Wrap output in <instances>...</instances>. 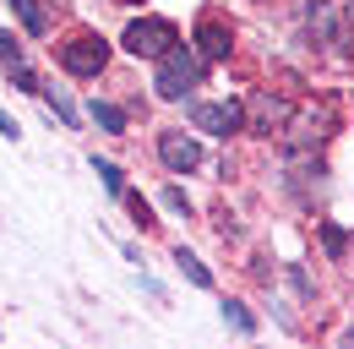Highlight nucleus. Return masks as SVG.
Masks as SVG:
<instances>
[{"label":"nucleus","mask_w":354,"mask_h":349,"mask_svg":"<svg viewBox=\"0 0 354 349\" xmlns=\"http://www.w3.org/2000/svg\"><path fill=\"white\" fill-rule=\"evenodd\" d=\"M202 82V55H191V49H169V55H164V60H158V98H185V93H191V87Z\"/></svg>","instance_id":"obj_1"},{"label":"nucleus","mask_w":354,"mask_h":349,"mask_svg":"<svg viewBox=\"0 0 354 349\" xmlns=\"http://www.w3.org/2000/svg\"><path fill=\"white\" fill-rule=\"evenodd\" d=\"M175 44H180V33H175V22H164V17H142V22L126 28V49L142 55V60H164Z\"/></svg>","instance_id":"obj_2"},{"label":"nucleus","mask_w":354,"mask_h":349,"mask_svg":"<svg viewBox=\"0 0 354 349\" xmlns=\"http://www.w3.org/2000/svg\"><path fill=\"white\" fill-rule=\"evenodd\" d=\"M60 66L71 77H98L109 66V44L98 39V33H77L71 44H60Z\"/></svg>","instance_id":"obj_3"},{"label":"nucleus","mask_w":354,"mask_h":349,"mask_svg":"<svg viewBox=\"0 0 354 349\" xmlns=\"http://www.w3.org/2000/svg\"><path fill=\"white\" fill-rule=\"evenodd\" d=\"M191 120H196L202 131H213V136H229V131L245 126V109H240L234 98H229V104H196V109H191Z\"/></svg>","instance_id":"obj_4"},{"label":"nucleus","mask_w":354,"mask_h":349,"mask_svg":"<svg viewBox=\"0 0 354 349\" xmlns=\"http://www.w3.org/2000/svg\"><path fill=\"white\" fill-rule=\"evenodd\" d=\"M158 159H164L175 174H185V170L202 164V147H196L191 136H180V131H164V136H158Z\"/></svg>","instance_id":"obj_5"},{"label":"nucleus","mask_w":354,"mask_h":349,"mask_svg":"<svg viewBox=\"0 0 354 349\" xmlns=\"http://www.w3.org/2000/svg\"><path fill=\"white\" fill-rule=\"evenodd\" d=\"M251 131H262V136L289 131V104L272 98V93H257V98H251Z\"/></svg>","instance_id":"obj_6"},{"label":"nucleus","mask_w":354,"mask_h":349,"mask_svg":"<svg viewBox=\"0 0 354 349\" xmlns=\"http://www.w3.org/2000/svg\"><path fill=\"white\" fill-rule=\"evenodd\" d=\"M0 60H6V71L17 77V87H22V93H44V87H39V77L22 66V49L11 44V33H6V28H0Z\"/></svg>","instance_id":"obj_7"},{"label":"nucleus","mask_w":354,"mask_h":349,"mask_svg":"<svg viewBox=\"0 0 354 349\" xmlns=\"http://www.w3.org/2000/svg\"><path fill=\"white\" fill-rule=\"evenodd\" d=\"M196 55H202V60H223V55H229V28L207 17V22L196 28Z\"/></svg>","instance_id":"obj_8"},{"label":"nucleus","mask_w":354,"mask_h":349,"mask_svg":"<svg viewBox=\"0 0 354 349\" xmlns=\"http://www.w3.org/2000/svg\"><path fill=\"white\" fill-rule=\"evenodd\" d=\"M11 11L22 17V28H28L33 39H44V33H49V22H55V17H49V6H44V0H11Z\"/></svg>","instance_id":"obj_9"},{"label":"nucleus","mask_w":354,"mask_h":349,"mask_svg":"<svg viewBox=\"0 0 354 349\" xmlns=\"http://www.w3.org/2000/svg\"><path fill=\"white\" fill-rule=\"evenodd\" d=\"M306 28L316 39H338V28H333V6L327 0H306Z\"/></svg>","instance_id":"obj_10"},{"label":"nucleus","mask_w":354,"mask_h":349,"mask_svg":"<svg viewBox=\"0 0 354 349\" xmlns=\"http://www.w3.org/2000/svg\"><path fill=\"white\" fill-rule=\"evenodd\" d=\"M175 262H180V273H185V278H191V284H202V289H213V273H207V267H202V262L191 257V251H185V246H180V251H175Z\"/></svg>","instance_id":"obj_11"},{"label":"nucleus","mask_w":354,"mask_h":349,"mask_svg":"<svg viewBox=\"0 0 354 349\" xmlns=\"http://www.w3.org/2000/svg\"><path fill=\"white\" fill-rule=\"evenodd\" d=\"M93 120H98L104 131H126V115H120L115 104H93Z\"/></svg>","instance_id":"obj_12"},{"label":"nucleus","mask_w":354,"mask_h":349,"mask_svg":"<svg viewBox=\"0 0 354 349\" xmlns=\"http://www.w3.org/2000/svg\"><path fill=\"white\" fill-rule=\"evenodd\" d=\"M44 93H49V104H55V115H60L66 126H77V109H71V98H66L60 87H44Z\"/></svg>","instance_id":"obj_13"},{"label":"nucleus","mask_w":354,"mask_h":349,"mask_svg":"<svg viewBox=\"0 0 354 349\" xmlns=\"http://www.w3.org/2000/svg\"><path fill=\"white\" fill-rule=\"evenodd\" d=\"M93 170L104 174V186H109L115 197H126V180H120V170H115V164H104V159H93Z\"/></svg>","instance_id":"obj_14"},{"label":"nucleus","mask_w":354,"mask_h":349,"mask_svg":"<svg viewBox=\"0 0 354 349\" xmlns=\"http://www.w3.org/2000/svg\"><path fill=\"white\" fill-rule=\"evenodd\" d=\"M322 240H327V251H333V257H338V251L349 246V235H344L338 224H322Z\"/></svg>","instance_id":"obj_15"},{"label":"nucleus","mask_w":354,"mask_h":349,"mask_svg":"<svg viewBox=\"0 0 354 349\" xmlns=\"http://www.w3.org/2000/svg\"><path fill=\"white\" fill-rule=\"evenodd\" d=\"M223 316H229L240 333H257V322H251V311H245V305H223Z\"/></svg>","instance_id":"obj_16"},{"label":"nucleus","mask_w":354,"mask_h":349,"mask_svg":"<svg viewBox=\"0 0 354 349\" xmlns=\"http://www.w3.org/2000/svg\"><path fill=\"white\" fill-rule=\"evenodd\" d=\"M164 208H175V213H185V191H175V186H169V191H164Z\"/></svg>","instance_id":"obj_17"},{"label":"nucleus","mask_w":354,"mask_h":349,"mask_svg":"<svg viewBox=\"0 0 354 349\" xmlns=\"http://www.w3.org/2000/svg\"><path fill=\"white\" fill-rule=\"evenodd\" d=\"M0 131H6V136H17V120H6V109H0Z\"/></svg>","instance_id":"obj_18"},{"label":"nucleus","mask_w":354,"mask_h":349,"mask_svg":"<svg viewBox=\"0 0 354 349\" xmlns=\"http://www.w3.org/2000/svg\"><path fill=\"white\" fill-rule=\"evenodd\" d=\"M349 28H354V0H349Z\"/></svg>","instance_id":"obj_19"},{"label":"nucleus","mask_w":354,"mask_h":349,"mask_svg":"<svg viewBox=\"0 0 354 349\" xmlns=\"http://www.w3.org/2000/svg\"><path fill=\"white\" fill-rule=\"evenodd\" d=\"M349 344H354V333H349Z\"/></svg>","instance_id":"obj_20"}]
</instances>
